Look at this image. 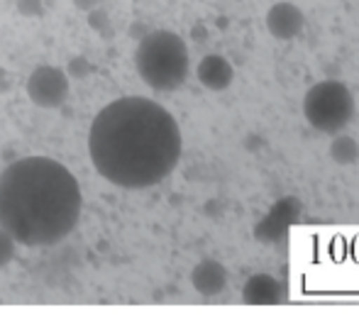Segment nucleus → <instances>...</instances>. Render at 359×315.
Segmentation results:
<instances>
[{
  "mask_svg": "<svg viewBox=\"0 0 359 315\" xmlns=\"http://www.w3.org/2000/svg\"><path fill=\"white\" fill-rule=\"evenodd\" d=\"M181 147L174 115L142 95L105 105L88 132V154L95 171L120 189L161 184L179 164Z\"/></svg>",
  "mask_w": 359,
  "mask_h": 315,
  "instance_id": "f257e3e1",
  "label": "nucleus"
},
{
  "mask_svg": "<svg viewBox=\"0 0 359 315\" xmlns=\"http://www.w3.org/2000/svg\"><path fill=\"white\" fill-rule=\"evenodd\" d=\"M76 176L49 156H27L0 174V227L22 247H49L72 235L81 217Z\"/></svg>",
  "mask_w": 359,
  "mask_h": 315,
  "instance_id": "f03ea898",
  "label": "nucleus"
},
{
  "mask_svg": "<svg viewBox=\"0 0 359 315\" xmlns=\"http://www.w3.org/2000/svg\"><path fill=\"white\" fill-rule=\"evenodd\" d=\"M189 47L176 32L154 29L144 34L135 52V66L154 91H176L189 76Z\"/></svg>",
  "mask_w": 359,
  "mask_h": 315,
  "instance_id": "7ed1b4c3",
  "label": "nucleus"
},
{
  "mask_svg": "<svg viewBox=\"0 0 359 315\" xmlns=\"http://www.w3.org/2000/svg\"><path fill=\"white\" fill-rule=\"evenodd\" d=\"M303 115L313 130L337 135L355 118V95L340 81H320L308 88Z\"/></svg>",
  "mask_w": 359,
  "mask_h": 315,
  "instance_id": "20e7f679",
  "label": "nucleus"
},
{
  "mask_svg": "<svg viewBox=\"0 0 359 315\" xmlns=\"http://www.w3.org/2000/svg\"><path fill=\"white\" fill-rule=\"evenodd\" d=\"M27 95L39 108H59L69 95V74L59 66H37L27 79Z\"/></svg>",
  "mask_w": 359,
  "mask_h": 315,
  "instance_id": "39448f33",
  "label": "nucleus"
},
{
  "mask_svg": "<svg viewBox=\"0 0 359 315\" xmlns=\"http://www.w3.org/2000/svg\"><path fill=\"white\" fill-rule=\"evenodd\" d=\"M266 29L279 42H291V39L301 37L306 29V15L298 5L281 0V3L271 5L266 13Z\"/></svg>",
  "mask_w": 359,
  "mask_h": 315,
  "instance_id": "423d86ee",
  "label": "nucleus"
},
{
  "mask_svg": "<svg viewBox=\"0 0 359 315\" xmlns=\"http://www.w3.org/2000/svg\"><path fill=\"white\" fill-rule=\"evenodd\" d=\"M235 79V69L220 54H208L198 64V81L208 91H225Z\"/></svg>",
  "mask_w": 359,
  "mask_h": 315,
  "instance_id": "0eeeda50",
  "label": "nucleus"
},
{
  "mask_svg": "<svg viewBox=\"0 0 359 315\" xmlns=\"http://www.w3.org/2000/svg\"><path fill=\"white\" fill-rule=\"evenodd\" d=\"M191 283H194L196 291L203 293V296H217V293H222L227 286V272L220 262L205 259V262L196 264L194 274H191Z\"/></svg>",
  "mask_w": 359,
  "mask_h": 315,
  "instance_id": "6e6552de",
  "label": "nucleus"
},
{
  "mask_svg": "<svg viewBox=\"0 0 359 315\" xmlns=\"http://www.w3.org/2000/svg\"><path fill=\"white\" fill-rule=\"evenodd\" d=\"M242 301L250 306H276L281 301V283L269 274H255L245 283Z\"/></svg>",
  "mask_w": 359,
  "mask_h": 315,
  "instance_id": "1a4fd4ad",
  "label": "nucleus"
},
{
  "mask_svg": "<svg viewBox=\"0 0 359 315\" xmlns=\"http://www.w3.org/2000/svg\"><path fill=\"white\" fill-rule=\"evenodd\" d=\"M330 154H332V159L340 161V164H352V161L359 156V147L355 140H350V137H337L330 147Z\"/></svg>",
  "mask_w": 359,
  "mask_h": 315,
  "instance_id": "9d476101",
  "label": "nucleus"
},
{
  "mask_svg": "<svg viewBox=\"0 0 359 315\" xmlns=\"http://www.w3.org/2000/svg\"><path fill=\"white\" fill-rule=\"evenodd\" d=\"M15 245H18V240L5 227H0V272L15 259Z\"/></svg>",
  "mask_w": 359,
  "mask_h": 315,
  "instance_id": "9b49d317",
  "label": "nucleus"
},
{
  "mask_svg": "<svg viewBox=\"0 0 359 315\" xmlns=\"http://www.w3.org/2000/svg\"><path fill=\"white\" fill-rule=\"evenodd\" d=\"M18 13L25 18H37L42 15V0H18Z\"/></svg>",
  "mask_w": 359,
  "mask_h": 315,
  "instance_id": "f8f14e48",
  "label": "nucleus"
},
{
  "mask_svg": "<svg viewBox=\"0 0 359 315\" xmlns=\"http://www.w3.org/2000/svg\"><path fill=\"white\" fill-rule=\"evenodd\" d=\"M86 71H88V66L83 64V57L74 59V62H72V74H74V79H79V76H83Z\"/></svg>",
  "mask_w": 359,
  "mask_h": 315,
  "instance_id": "ddd939ff",
  "label": "nucleus"
},
{
  "mask_svg": "<svg viewBox=\"0 0 359 315\" xmlns=\"http://www.w3.org/2000/svg\"><path fill=\"white\" fill-rule=\"evenodd\" d=\"M95 3H98V0H74V5H76V8H81V10H93Z\"/></svg>",
  "mask_w": 359,
  "mask_h": 315,
  "instance_id": "4468645a",
  "label": "nucleus"
}]
</instances>
